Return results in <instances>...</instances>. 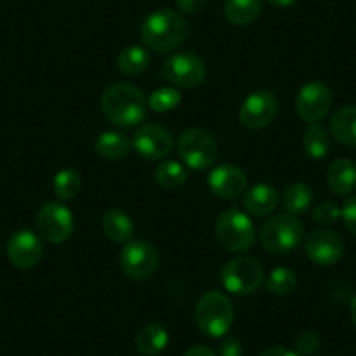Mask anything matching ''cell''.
Listing matches in <instances>:
<instances>
[{
  "instance_id": "cell-1",
  "label": "cell",
  "mask_w": 356,
  "mask_h": 356,
  "mask_svg": "<svg viewBox=\"0 0 356 356\" xmlns=\"http://www.w3.org/2000/svg\"><path fill=\"white\" fill-rule=\"evenodd\" d=\"M191 26L180 13L171 9H157L142 23L140 35L147 47L157 53H171L187 40Z\"/></svg>"
},
{
  "instance_id": "cell-2",
  "label": "cell",
  "mask_w": 356,
  "mask_h": 356,
  "mask_svg": "<svg viewBox=\"0 0 356 356\" xmlns=\"http://www.w3.org/2000/svg\"><path fill=\"white\" fill-rule=\"evenodd\" d=\"M102 111L111 122L121 128H133L143 122L149 102L140 88L126 82L108 86L102 95Z\"/></svg>"
},
{
  "instance_id": "cell-3",
  "label": "cell",
  "mask_w": 356,
  "mask_h": 356,
  "mask_svg": "<svg viewBox=\"0 0 356 356\" xmlns=\"http://www.w3.org/2000/svg\"><path fill=\"white\" fill-rule=\"evenodd\" d=\"M196 325L208 337H222L234 323V307L225 293L211 290L201 296L194 309Z\"/></svg>"
},
{
  "instance_id": "cell-4",
  "label": "cell",
  "mask_w": 356,
  "mask_h": 356,
  "mask_svg": "<svg viewBox=\"0 0 356 356\" xmlns=\"http://www.w3.org/2000/svg\"><path fill=\"white\" fill-rule=\"evenodd\" d=\"M260 245L269 253L285 255L304 241V225L292 213H276L260 229Z\"/></svg>"
},
{
  "instance_id": "cell-5",
  "label": "cell",
  "mask_w": 356,
  "mask_h": 356,
  "mask_svg": "<svg viewBox=\"0 0 356 356\" xmlns=\"http://www.w3.org/2000/svg\"><path fill=\"white\" fill-rule=\"evenodd\" d=\"M215 236L227 252L243 253L255 243V225L246 211L227 208L215 222Z\"/></svg>"
},
{
  "instance_id": "cell-6",
  "label": "cell",
  "mask_w": 356,
  "mask_h": 356,
  "mask_svg": "<svg viewBox=\"0 0 356 356\" xmlns=\"http://www.w3.org/2000/svg\"><path fill=\"white\" fill-rule=\"evenodd\" d=\"M178 156L191 170L204 171L217 161L218 145L207 129L191 128L178 138Z\"/></svg>"
},
{
  "instance_id": "cell-7",
  "label": "cell",
  "mask_w": 356,
  "mask_h": 356,
  "mask_svg": "<svg viewBox=\"0 0 356 356\" xmlns=\"http://www.w3.org/2000/svg\"><path fill=\"white\" fill-rule=\"evenodd\" d=\"M222 285L234 296L255 293L264 283V267L252 257L229 260L220 273Z\"/></svg>"
},
{
  "instance_id": "cell-8",
  "label": "cell",
  "mask_w": 356,
  "mask_h": 356,
  "mask_svg": "<svg viewBox=\"0 0 356 356\" xmlns=\"http://www.w3.org/2000/svg\"><path fill=\"white\" fill-rule=\"evenodd\" d=\"M121 269L131 280L152 278L159 269V252L147 241H129L119 253Z\"/></svg>"
},
{
  "instance_id": "cell-9",
  "label": "cell",
  "mask_w": 356,
  "mask_h": 356,
  "mask_svg": "<svg viewBox=\"0 0 356 356\" xmlns=\"http://www.w3.org/2000/svg\"><path fill=\"white\" fill-rule=\"evenodd\" d=\"M37 229L40 238L53 245H61L68 241L74 232V215L58 201H49L37 213Z\"/></svg>"
},
{
  "instance_id": "cell-10",
  "label": "cell",
  "mask_w": 356,
  "mask_h": 356,
  "mask_svg": "<svg viewBox=\"0 0 356 356\" xmlns=\"http://www.w3.org/2000/svg\"><path fill=\"white\" fill-rule=\"evenodd\" d=\"M332 104H334V95L328 86L323 82L313 81L304 84L299 89L296 100V111L302 121L309 124L323 121L330 112Z\"/></svg>"
},
{
  "instance_id": "cell-11",
  "label": "cell",
  "mask_w": 356,
  "mask_h": 356,
  "mask_svg": "<svg viewBox=\"0 0 356 356\" xmlns=\"http://www.w3.org/2000/svg\"><path fill=\"white\" fill-rule=\"evenodd\" d=\"M164 75L171 84L184 89L197 88L207 79V65L193 53H175L164 61Z\"/></svg>"
},
{
  "instance_id": "cell-12",
  "label": "cell",
  "mask_w": 356,
  "mask_h": 356,
  "mask_svg": "<svg viewBox=\"0 0 356 356\" xmlns=\"http://www.w3.org/2000/svg\"><path fill=\"white\" fill-rule=\"evenodd\" d=\"M131 147L147 161H161L175 149L173 135L159 124H142L131 138Z\"/></svg>"
},
{
  "instance_id": "cell-13",
  "label": "cell",
  "mask_w": 356,
  "mask_h": 356,
  "mask_svg": "<svg viewBox=\"0 0 356 356\" xmlns=\"http://www.w3.org/2000/svg\"><path fill=\"white\" fill-rule=\"evenodd\" d=\"M278 114V98L275 93L260 89L245 98L239 108V121L248 129L267 128Z\"/></svg>"
},
{
  "instance_id": "cell-14",
  "label": "cell",
  "mask_w": 356,
  "mask_h": 356,
  "mask_svg": "<svg viewBox=\"0 0 356 356\" xmlns=\"http://www.w3.org/2000/svg\"><path fill=\"white\" fill-rule=\"evenodd\" d=\"M306 255L318 266H335L344 255V241L341 236L328 229H318L306 238Z\"/></svg>"
},
{
  "instance_id": "cell-15",
  "label": "cell",
  "mask_w": 356,
  "mask_h": 356,
  "mask_svg": "<svg viewBox=\"0 0 356 356\" xmlns=\"http://www.w3.org/2000/svg\"><path fill=\"white\" fill-rule=\"evenodd\" d=\"M8 257L11 264L18 269H32L40 262L44 253L42 241L30 229H19L9 238Z\"/></svg>"
},
{
  "instance_id": "cell-16",
  "label": "cell",
  "mask_w": 356,
  "mask_h": 356,
  "mask_svg": "<svg viewBox=\"0 0 356 356\" xmlns=\"http://www.w3.org/2000/svg\"><path fill=\"white\" fill-rule=\"evenodd\" d=\"M246 184H248V178H246L245 171L229 163L215 166L208 177L210 191L222 200H234V197L241 196L246 191Z\"/></svg>"
},
{
  "instance_id": "cell-17",
  "label": "cell",
  "mask_w": 356,
  "mask_h": 356,
  "mask_svg": "<svg viewBox=\"0 0 356 356\" xmlns=\"http://www.w3.org/2000/svg\"><path fill=\"white\" fill-rule=\"evenodd\" d=\"M278 203V191L269 184H257L245 191V196H243V208L252 217H267L275 213Z\"/></svg>"
},
{
  "instance_id": "cell-18",
  "label": "cell",
  "mask_w": 356,
  "mask_h": 356,
  "mask_svg": "<svg viewBox=\"0 0 356 356\" xmlns=\"http://www.w3.org/2000/svg\"><path fill=\"white\" fill-rule=\"evenodd\" d=\"M327 184L337 196H348L356 189V164L351 159H335L327 170Z\"/></svg>"
},
{
  "instance_id": "cell-19",
  "label": "cell",
  "mask_w": 356,
  "mask_h": 356,
  "mask_svg": "<svg viewBox=\"0 0 356 356\" xmlns=\"http://www.w3.org/2000/svg\"><path fill=\"white\" fill-rule=\"evenodd\" d=\"M330 133L342 145L356 147V105L339 108L332 115Z\"/></svg>"
},
{
  "instance_id": "cell-20",
  "label": "cell",
  "mask_w": 356,
  "mask_h": 356,
  "mask_svg": "<svg viewBox=\"0 0 356 356\" xmlns=\"http://www.w3.org/2000/svg\"><path fill=\"white\" fill-rule=\"evenodd\" d=\"M102 227L105 236L114 243H129L135 234V225L128 213L122 210H108L102 217Z\"/></svg>"
},
{
  "instance_id": "cell-21",
  "label": "cell",
  "mask_w": 356,
  "mask_h": 356,
  "mask_svg": "<svg viewBox=\"0 0 356 356\" xmlns=\"http://www.w3.org/2000/svg\"><path fill=\"white\" fill-rule=\"evenodd\" d=\"M168 341H170V335L166 328L157 323H150L136 334L135 344L143 356H157L166 349Z\"/></svg>"
},
{
  "instance_id": "cell-22",
  "label": "cell",
  "mask_w": 356,
  "mask_h": 356,
  "mask_svg": "<svg viewBox=\"0 0 356 356\" xmlns=\"http://www.w3.org/2000/svg\"><path fill=\"white\" fill-rule=\"evenodd\" d=\"M262 13V0H227L224 15L229 23L236 26H246L257 22Z\"/></svg>"
},
{
  "instance_id": "cell-23",
  "label": "cell",
  "mask_w": 356,
  "mask_h": 356,
  "mask_svg": "<svg viewBox=\"0 0 356 356\" xmlns=\"http://www.w3.org/2000/svg\"><path fill=\"white\" fill-rule=\"evenodd\" d=\"M129 150H131V140L119 131H104L95 142V152L104 159H122L128 156Z\"/></svg>"
},
{
  "instance_id": "cell-24",
  "label": "cell",
  "mask_w": 356,
  "mask_h": 356,
  "mask_svg": "<svg viewBox=\"0 0 356 356\" xmlns=\"http://www.w3.org/2000/svg\"><path fill=\"white\" fill-rule=\"evenodd\" d=\"M150 53L145 47L129 46L118 56V67L124 75H140L149 68Z\"/></svg>"
},
{
  "instance_id": "cell-25",
  "label": "cell",
  "mask_w": 356,
  "mask_h": 356,
  "mask_svg": "<svg viewBox=\"0 0 356 356\" xmlns=\"http://www.w3.org/2000/svg\"><path fill=\"white\" fill-rule=\"evenodd\" d=\"M304 152L311 157V159H323L330 150V133L316 122V124H309L306 129L302 138Z\"/></svg>"
},
{
  "instance_id": "cell-26",
  "label": "cell",
  "mask_w": 356,
  "mask_h": 356,
  "mask_svg": "<svg viewBox=\"0 0 356 356\" xmlns=\"http://www.w3.org/2000/svg\"><path fill=\"white\" fill-rule=\"evenodd\" d=\"M313 189H311L307 184L296 182L285 191V196H283V204L286 208V213L292 215H302L313 207Z\"/></svg>"
},
{
  "instance_id": "cell-27",
  "label": "cell",
  "mask_w": 356,
  "mask_h": 356,
  "mask_svg": "<svg viewBox=\"0 0 356 356\" xmlns=\"http://www.w3.org/2000/svg\"><path fill=\"white\" fill-rule=\"evenodd\" d=\"M82 189V180L81 175L75 170L65 168V170L58 171L56 177L53 180V191L54 196L61 201H70L77 197V194Z\"/></svg>"
},
{
  "instance_id": "cell-28",
  "label": "cell",
  "mask_w": 356,
  "mask_h": 356,
  "mask_svg": "<svg viewBox=\"0 0 356 356\" xmlns=\"http://www.w3.org/2000/svg\"><path fill=\"white\" fill-rule=\"evenodd\" d=\"M187 177H189V173L184 168V164L177 163V161H164L156 170L157 184L166 191H175L182 187L187 182Z\"/></svg>"
},
{
  "instance_id": "cell-29",
  "label": "cell",
  "mask_w": 356,
  "mask_h": 356,
  "mask_svg": "<svg viewBox=\"0 0 356 356\" xmlns=\"http://www.w3.org/2000/svg\"><path fill=\"white\" fill-rule=\"evenodd\" d=\"M297 286V275L289 267H276L266 280V289L275 296H286Z\"/></svg>"
},
{
  "instance_id": "cell-30",
  "label": "cell",
  "mask_w": 356,
  "mask_h": 356,
  "mask_svg": "<svg viewBox=\"0 0 356 356\" xmlns=\"http://www.w3.org/2000/svg\"><path fill=\"white\" fill-rule=\"evenodd\" d=\"M149 108L157 114H163V112H171L182 104V95L180 91L175 88H159L156 89L152 95H150L149 100Z\"/></svg>"
},
{
  "instance_id": "cell-31",
  "label": "cell",
  "mask_w": 356,
  "mask_h": 356,
  "mask_svg": "<svg viewBox=\"0 0 356 356\" xmlns=\"http://www.w3.org/2000/svg\"><path fill=\"white\" fill-rule=\"evenodd\" d=\"M313 218L321 225H332L341 218V208L332 201H321L314 207Z\"/></svg>"
},
{
  "instance_id": "cell-32",
  "label": "cell",
  "mask_w": 356,
  "mask_h": 356,
  "mask_svg": "<svg viewBox=\"0 0 356 356\" xmlns=\"http://www.w3.org/2000/svg\"><path fill=\"white\" fill-rule=\"evenodd\" d=\"M320 337L314 332H302L296 339V351L297 355H314L320 349Z\"/></svg>"
},
{
  "instance_id": "cell-33",
  "label": "cell",
  "mask_w": 356,
  "mask_h": 356,
  "mask_svg": "<svg viewBox=\"0 0 356 356\" xmlns=\"http://www.w3.org/2000/svg\"><path fill=\"white\" fill-rule=\"evenodd\" d=\"M341 217L344 220V225L351 234L356 236V196H351L344 203L341 210Z\"/></svg>"
},
{
  "instance_id": "cell-34",
  "label": "cell",
  "mask_w": 356,
  "mask_h": 356,
  "mask_svg": "<svg viewBox=\"0 0 356 356\" xmlns=\"http://www.w3.org/2000/svg\"><path fill=\"white\" fill-rule=\"evenodd\" d=\"M178 11L184 15H197L208 6V0H175Z\"/></svg>"
},
{
  "instance_id": "cell-35",
  "label": "cell",
  "mask_w": 356,
  "mask_h": 356,
  "mask_svg": "<svg viewBox=\"0 0 356 356\" xmlns=\"http://www.w3.org/2000/svg\"><path fill=\"white\" fill-rule=\"evenodd\" d=\"M220 356H241V344H239L238 339H225L220 344Z\"/></svg>"
},
{
  "instance_id": "cell-36",
  "label": "cell",
  "mask_w": 356,
  "mask_h": 356,
  "mask_svg": "<svg viewBox=\"0 0 356 356\" xmlns=\"http://www.w3.org/2000/svg\"><path fill=\"white\" fill-rule=\"evenodd\" d=\"M184 356H217L211 348H207V346H194Z\"/></svg>"
},
{
  "instance_id": "cell-37",
  "label": "cell",
  "mask_w": 356,
  "mask_h": 356,
  "mask_svg": "<svg viewBox=\"0 0 356 356\" xmlns=\"http://www.w3.org/2000/svg\"><path fill=\"white\" fill-rule=\"evenodd\" d=\"M260 356H299L296 351H290L286 348H269Z\"/></svg>"
},
{
  "instance_id": "cell-38",
  "label": "cell",
  "mask_w": 356,
  "mask_h": 356,
  "mask_svg": "<svg viewBox=\"0 0 356 356\" xmlns=\"http://www.w3.org/2000/svg\"><path fill=\"white\" fill-rule=\"evenodd\" d=\"M269 4L275 6V8H290L297 2V0H267Z\"/></svg>"
},
{
  "instance_id": "cell-39",
  "label": "cell",
  "mask_w": 356,
  "mask_h": 356,
  "mask_svg": "<svg viewBox=\"0 0 356 356\" xmlns=\"http://www.w3.org/2000/svg\"><path fill=\"white\" fill-rule=\"evenodd\" d=\"M349 314H351L353 325H355V327H356V296L353 297L351 304H349Z\"/></svg>"
}]
</instances>
